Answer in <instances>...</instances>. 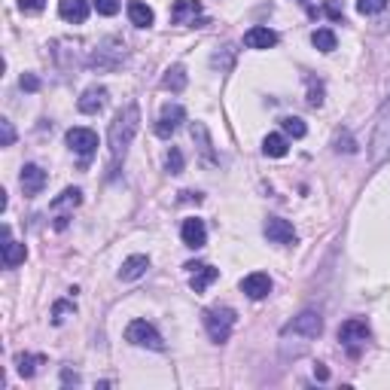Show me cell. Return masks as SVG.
I'll list each match as a JSON object with an SVG mask.
<instances>
[{
  "instance_id": "cell-1",
  "label": "cell",
  "mask_w": 390,
  "mask_h": 390,
  "mask_svg": "<svg viewBox=\"0 0 390 390\" xmlns=\"http://www.w3.org/2000/svg\"><path fill=\"white\" fill-rule=\"evenodd\" d=\"M138 129H140V107L134 101H129L110 122V134H107L110 138V177L119 174V168H122L125 155H129V147H131Z\"/></svg>"
},
{
  "instance_id": "cell-2",
  "label": "cell",
  "mask_w": 390,
  "mask_h": 390,
  "mask_svg": "<svg viewBox=\"0 0 390 390\" xmlns=\"http://www.w3.org/2000/svg\"><path fill=\"white\" fill-rule=\"evenodd\" d=\"M321 332H323V317L317 314V311H302L299 317H293V321L281 329V342L283 338H293L296 342L293 357H299V354H305V347L314 342Z\"/></svg>"
},
{
  "instance_id": "cell-3",
  "label": "cell",
  "mask_w": 390,
  "mask_h": 390,
  "mask_svg": "<svg viewBox=\"0 0 390 390\" xmlns=\"http://www.w3.org/2000/svg\"><path fill=\"white\" fill-rule=\"evenodd\" d=\"M390 159V98H384L378 116H375V129L369 138V162L372 165H384Z\"/></svg>"
},
{
  "instance_id": "cell-4",
  "label": "cell",
  "mask_w": 390,
  "mask_h": 390,
  "mask_svg": "<svg viewBox=\"0 0 390 390\" xmlns=\"http://www.w3.org/2000/svg\"><path fill=\"white\" fill-rule=\"evenodd\" d=\"M235 311L232 308H208L204 311V329H208V336H210V342H217V345H223L226 338L232 336V329H235Z\"/></svg>"
},
{
  "instance_id": "cell-5",
  "label": "cell",
  "mask_w": 390,
  "mask_h": 390,
  "mask_svg": "<svg viewBox=\"0 0 390 390\" xmlns=\"http://www.w3.org/2000/svg\"><path fill=\"white\" fill-rule=\"evenodd\" d=\"M125 43L119 37H110V40H104V43H98V49L91 52V61L89 65L91 67H98V70H116L119 65L125 61Z\"/></svg>"
},
{
  "instance_id": "cell-6",
  "label": "cell",
  "mask_w": 390,
  "mask_h": 390,
  "mask_svg": "<svg viewBox=\"0 0 390 390\" xmlns=\"http://www.w3.org/2000/svg\"><path fill=\"white\" fill-rule=\"evenodd\" d=\"M125 338H129L131 345L138 347H150V351H165V338L159 336V329H155L153 323L147 321H131L129 329H125Z\"/></svg>"
},
{
  "instance_id": "cell-7",
  "label": "cell",
  "mask_w": 390,
  "mask_h": 390,
  "mask_svg": "<svg viewBox=\"0 0 390 390\" xmlns=\"http://www.w3.org/2000/svg\"><path fill=\"white\" fill-rule=\"evenodd\" d=\"M366 338H369V323L360 321V317H351V321H345L338 326V342H342L351 354H357L360 347L366 345Z\"/></svg>"
},
{
  "instance_id": "cell-8",
  "label": "cell",
  "mask_w": 390,
  "mask_h": 390,
  "mask_svg": "<svg viewBox=\"0 0 390 390\" xmlns=\"http://www.w3.org/2000/svg\"><path fill=\"white\" fill-rule=\"evenodd\" d=\"M183 119H186V110H183L180 104H165L159 113V122H155V134H159V138H171V134L180 129Z\"/></svg>"
},
{
  "instance_id": "cell-9",
  "label": "cell",
  "mask_w": 390,
  "mask_h": 390,
  "mask_svg": "<svg viewBox=\"0 0 390 390\" xmlns=\"http://www.w3.org/2000/svg\"><path fill=\"white\" fill-rule=\"evenodd\" d=\"M67 147L76 155L89 159V155H95V150H98V134L91 129H70L67 131Z\"/></svg>"
},
{
  "instance_id": "cell-10",
  "label": "cell",
  "mask_w": 390,
  "mask_h": 390,
  "mask_svg": "<svg viewBox=\"0 0 390 390\" xmlns=\"http://www.w3.org/2000/svg\"><path fill=\"white\" fill-rule=\"evenodd\" d=\"M195 16H202V3H198V0H174V6H171L174 25H208L204 19L195 22Z\"/></svg>"
},
{
  "instance_id": "cell-11",
  "label": "cell",
  "mask_w": 390,
  "mask_h": 390,
  "mask_svg": "<svg viewBox=\"0 0 390 390\" xmlns=\"http://www.w3.org/2000/svg\"><path fill=\"white\" fill-rule=\"evenodd\" d=\"M266 238L272 241V244H296V229H293V223H287V219L268 217V223H266Z\"/></svg>"
},
{
  "instance_id": "cell-12",
  "label": "cell",
  "mask_w": 390,
  "mask_h": 390,
  "mask_svg": "<svg viewBox=\"0 0 390 390\" xmlns=\"http://www.w3.org/2000/svg\"><path fill=\"white\" fill-rule=\"evenodd\" d=\"M241 293H244L247 299H266V296L272 293V278H268L266 272L247 274V278L241 281Z\"/></svg>"
},
{
  "instance_id": "cell-13",
  "label": "cell",
  "mask_w": 390,
  "mask_h": 390,
  "mask_svg": "<svg viewBox=\"0 0 390 390\" xmlns=\"http://www.w3.org/2000/svg\"><path fill=\"white\" fill-rule=\"evenodd\" d=\"M19 183H22V193L31 198V195H40L46 186V171L40 165H25L22 168V177H19Z\"/></svg>"
},
{
  "instance_id": "cell-14",
  "label": "cell",
  "mask_w": 390,
  "mask_h": 390,
  "mask_svg": "<svg viewBox=\"0 0 390 390\" xmlns=\"http://www.w3.org/2000/svg\"><path fill=\"white\" fill-rule=\"evenodd\" d=\"M104 104H107V89L104 86H91L80 95V101H76V107H80V113H86V116H91V113H101Z\"/></svg>"
},
{
  "instance_id": "cell-15",
  "label": "cell",
  "mask_w": 390,
  "mask_h": 390,
  "mask_svg": "<svg viewBox=\"0 0 390 390\" xmlns=\"http://www.w3.org/2000/svg\"><path fill=\"white\" fill-rule=\"evenodd\" d=\"M180 238L183 244L189 247V250H198V247H204V241H208V229H204L202 219H183V229H180Z\"/></svg>"
},
{
  "instance_id": "cell-16",
  "label": "cell",
  "mask_w": 390,
  "mask_h": 390,
  "mask_svg": "<svg viewBox=\"0 0 390 390\" xmlns=\"http://www.w3.org/2000/svg\"><path fill=\"white\" fill-rule=\"evenodd\" d=\"M58 16L65 22L83 25L89 19V0H58Z\"/></svg>"
},
{
  "instance_id": "cell-17",
  "label": "cell",
  "mask_w": 390,
  "mask_h": 390,
  "mask_svg": "<svg viewBox=\"0 0 390 390\" xmlns=\"http://www.w3.org/2000/svg\"><path fill=\"white\" fill-rule=\"evenodd\" d=\"M189 272H193V278H189V287L195 290V293H204V290L210 287L217 278H219V272L214 266H195V262H189Z\"/></svg>"
},
{
  "instance_id": "cell-18",
  "label": "cell",
  "mask_w": 390,
  "mask_h": 390,
  "mask_svg": "<svg viewBox=\"0 0 390 390\" xmlns=\"http://www.w3.org/2000/svg\"><path fill=\"white\" fill-rule=\"evenodd\" d=\"M244 46L247 49H272V46H278V34H274L272 28H250V31L244 34Z\"/></svg>"
},
{
  "instance_id": "cell-19",
  "label": "cell",
  "mask_w": 390,
  "mask_h": 390,
  "mask_svg": "<svg viewBox=\"0 0 390 390\" xmlns=\"http://www.w3.org/2000/svg\"><path fill=\"white\" fill-rule=\"evenodd\" d=\"M25 257H28L25 244L12 241V238H10V226H3V266H6V268H16L19 262H25Z\"/></svg>"
},
{
  "instance_id": "cell-20",
  "label": "cell",
  "mask_w": 390,
  "mask_h": 390,
  "mask_svg": "<svg viewBox=\"0 0 390 390\" xmlns=\"http://www.w3.org/2000/svg\"><path fill=\"white\" fill-rule=\"evenodd\" d=\"M193 140H195L198 153L204 155V162H210V165H217L214 140H210V134H208V125H204V122H195V125H193Z\"/></svg>"
},
{
  "instance_id": "cell-21",
  "label": "cell",
  "mask_w": 390,
  "mask_h": 390,
  "mask_svg": "<svg viewBox=\"0 0 390 390\" xmlns=\"http://www.w3.org/2000/svg\"><path fill=\"white\" fill-rule=\"evenodd\" d=\"M147 268H150V259L144 257V253H134V257H129L122 262V268H119V278L122 281H138L147 274Z\"/></svg>"
},
{
  "instance_id": "cell-22",
  "label": "cell",
  "mask_w": 390,
  "mask_h": 390,
  "mask_svg": "<svg viewBox=\"0 0 390 390\" xmlns=\"http://www.w3.org/2000/svg\"><path fill=\"white\" fill-rule=\"evenodd\" d=\"M129 19H131L134 28H150L155 22V12L147 3H140V0H131L129 3Z\"/></svg>"
},
{
  "instance_id": "cell-23",
  "label": "cell",
  "mask_w": 390,
  "mask_h": 390,
  "mask_svg": "<svg viewBox=\"0 0 390 390\" xmlns=\"http://www.w3.org/2000/svg\"><path fill=\"white\" fill-rule=\"evenodd\" d=\"M43 363H46L43 354H19L16 357V366H19V375H22V378H34Z\"/></svg>"
},
{
  "instance_id": "cell-24",
  "label": "cell",
  "mask_w": 390,
  "mask_h": 390,
  "mask_svg": "<svg viewBox=\"0 0 390 390\" xmlns=\"http://www.w3.org/2000/svg\"><path fill=\"white\" fill-rule=\"evenodd\" d=\"M162 86L168 91H183L186 89V67L183 65H174L165 70V76H162Z\"/></svg>"
},
{
  "instance_id": "cell-25",
  "label": "cell",
  "mask_w": 390,
  "mask_h": 390,
  "mask_svg": "<svg viewBox=\"0 0 390 390\" xmlns=\"http://www.w3.org/2000/svg\"><path fill=\"white\" fill-rule=\"evenodd\" d=\"M287 150H290V144H287L283 134H268V138L262 140V153H266L268 159H283Z\"/></svg>"
},
{
  "instance_id": "cell-26",
  "label": "cell",
  "mask_w": 390,
  "mask_h": 390,
  "mask_svg": "<svg viewBox=\"0 0 390 390\" xmlns=\"http://www.w3.org/2000/svg\"><path fill=\"white\" fill-rule=\"evenodd\" d=\"M311 43H314V49H321V52H332V49H336V34H332L329 28H317V31L311 34Z\"/></svg>"
},
{
  "instance_id": "cell-27",
  "label": "cell",
  "mask_w": 390,
  "mask_h": 390,
  "mask_svg": "<svg viewBox=\"0 0 390 390\" xmlns=\"http://www.w3.org/2000/svg\"><path fill=\"white\" fill-rule=\"evenodd\" d=\"M83 202V193L76 186H70V189H65L58 198H52V210H61V208H76V204Z\"/></svg>"
},
{
  "instance_id": "cell-28",
  "label": "cell",
  "mask_w": 390,
  "mask_h": 390,
  "mask_svg": "<svg viewBox=\"0 0 390 390\" xmlns=\"http://www.w3.org/2000/svg\"><path fill=\"white\" fill-rule=\"evenodd\" d=\"M281 129H283V134H290V138H305V131H308L299 116H283Z\"/></svg>"
},
{
  "instance_id": "cell-29",
  "label": "cell",
  "mask_w": 390,
  "mask_h": 390,
  "mask_svg": "<svg viewBox=\"0 0 390 390\" xmlns=\"http://www.w3.org/2000/svg\"><path fill=\"white\" fill-rule=\"evenodd\" d=\"M165 168H168V174H183V153L177 150V147H171V150H168Z\"/></svg>"
},
{
  "instance_id": "cell-30",
  "label": "cell",
  "mask_w": 390,
  "mask_h": 390,
  "mask_svg": "<svg viewBox=\"0 0 390 390\" xmlns=\"http://www.w3.org/2000/svg\"><path fill=\"white\" fill-rule=\"evenodd\" d=\"M357 10L363 12V16H375V12L387 10V0H357Z\"/></svg>"
},
{
  "instance_id": "cell-31",
  "label": "cell",
  "mask_w": 390,
  "mask_h": 390,
  "mask_svg": "<svg viewBox=\"0 0 390 390\" xmlns=\"http://www.w3.org/2000/svg\"><path fill=\"white\" fill-rule=\"evenodd\" d=\"M74 302H55V308H52V323H65L67 321V314H74Z\"/></svg>"
},
{
  "instance_id": "cell-32",
  "label": "cell",
  "mask_w": 390,
  "mask_h": 390,
  "mask_svg": "<svg viewBox=\"0 0 390 390\" xmlns=\"http://www.w3.org/2000/svg\"><path fill=\"white\" fill-rule=\"evenodd\" d=\"M0 144H3V147L16 144V129H12L10 119H0Z\"/></svg>"
},
{
  "instance_id": "cell-33",
  "label": "cell",
  "mask_w": 390,
  "mask_h": 390,
  "mask_svg": "<svg viewBox=\"0 0 390 390\" xmlns=\"http://www.w3.org/2000/svg\"><path fill=\"white\" fill-rule=\"evenodd\" d=\"M308 104H311V107H323V86H321V83H314V80H311L308 83Z\"/></svg>"
},
{
  "instance_id": "cell-34",
  "label": "cell",
  "mask_w": 390,
  "mask_h": 390,
  "mask_svg": "<svg viewBox=\"0 0 390 390\" xmlns=\"http://www.w3.org/2000/svg\"><path fill=\"white\" fill-rule=\"evenodd\" d=\"M91 3H95V10L101 16H116L119 12V0H91Z\"/></svg>"
},
{
  "instance_id": "cell-35",
  "label": "cell",
  "mask_w": 390,
  "mask_h": 390,
  "mask_svg": "<svg viewBox=\"0 0 390 390\" xmlns=\"http://www.w3.org/2000/svg\"><path fill=\"white\" fill-rule=\"evenodd\" d=\"M323 12L332 19V22H342V19H345V10H342V3H338V0H326Z\"/></svg>"
},
{
  "instance_id": "cell-36",
  "label": "cell",
  "mask_w": 390,
  "mask_h": 390,
  "mask_svg": "<svg viewBox=\"0 0 390 390\" xmlns=\"http://www.w3.org/2000/svg\"><path fill=\"white\" fill-rule=\"evenodd\" d=\"M336 150L338 153H354V150H357V147H354V140H351V131H338L336 134Z\"/></svg>"
},
{
  "instance_id": "cell-37",
  "label": "cell",
  "mask_w": 390,
  "mask_h": 390,
  "mask_svg": "<svg viewBox=\"0 0 390 390\" xmlns=\"http://www.w3.org/2000/svg\"><path fill=\"white\" fill-rule=\"evenodd\" d=\"M46 0H19V10L28 12V16H34V12H43Z\"/></svg>"
},
{
  "instance_id": "cell-38",
  "label": "cell",
  "mask_w": 390,
  "mask_h": 390,
  "mask_svg": "<svg viewBox=\"0 0 390 390\" xmlns=\"http://www.w3.org/2000/svg\"><path fill=\"white\" fill-rule=\"evenodd\" d=\"M22 89H25V91H37V89H40V80H37L34 74H25V76H22Z\"/></svg>"
},
{
  "instance_id": "cell-39",
  "label": "cell",
  "mask_w": 390,
  "mask_h": 390,
  "mask_svg": "<svg viewBox=\"0 0 390 390\" xmlns=\"http://www.w3.org/2000/svg\"><path fill=\"white\" fill-rule=\"evenodd\" d=\"M61 384H80V375L70 372V369H61Z\"/></svg>"
},
{
  "instance_id": "cell-40",
  "label": "cell",
  "mask_w": 390,
  "mask_h": 390,
  "mask_svg": "<svg viewBox=\"0 0 390 390\" xmlns=\"http://www.w3.org/2000/svg\"><path fill=\"white\" fill-rule=\"evenodd\" d=\"M314 375H317V378H321V381H326V378H329V369L317 363V366H314Z\"/></svg>"
}]
</instances>
